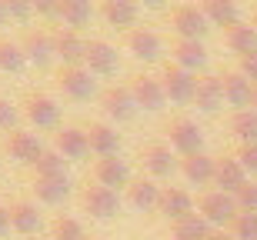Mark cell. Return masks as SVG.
I'll list each match as a JSON object with an SVG mask.
<instances>
[{
	"label": "cell",
	"mask_w": 257,
	"mask_h": 240,
	"mask_svg": "<svg viewBox=\"0 0 257 240\" xmlns=\"http://www.w3.org/2000/svg\"><path fill=\"white\" fill-rule=\"evenodd\" d=\"M171 24L181 40H204V34L210 30V20L204 17L197 4H177L171 10Z\"/></svg>",
	"instance_id": "4"
},
{
	"label": "cell",
	"mask_w": 257,
	"mask_h": 240,
	"mask_svg": "<svg viewBox=\"0 0 257 240\" xmlns=\"http://www.w3.org/2000/svg\"><path fill=\"white\" fill-rule=\"evenodd\" d=\"M57 7L60 0H34V14H40V17H57Z\"/></svg>",
	"instance_id": "43"
},
{
	"label": "cell",
	"mask_w": 257,
	"mask_h": 240,
	"mask_svg": "<svg viewBox=\"0 0 257 240\" xmlns=\"http://www.w3.org/2000/svg\"><path fill=\"white\" fill-rule=\"evenodd\" d=\"M7 154L14 157L17 163H37L44 157V144H40L37 134H30V130H10L7 137Z\"/></svg>",
	"instance_id": "11"
},
{
	"label": "cell",
	"mask_w": 257,
	"mask_h": 240,
	"mask_svg": "<svg viewBox=\"0 0 257 240\" xmlns=\"http://www.w3.org/2000/svg\"><path fill=\"white\" fill-rule=\"evenodd\" d=\"M90 14H94L90 0H60V7H57V17L64 20L70 30L84 27L87 20H90Z\"/></svg>",
	"instance_id": "32"
},
{
	"label": "cell",
	"mask_w": 257,
	"mask_h": 240,
	"mask_svg": "<svg viewBox=\"0 0 257 240\" xmlns=\"http://www.w3.org/2000/svg\"><path fill=\"white\" fill-rule=\"evenodd\" d=\"M24 114H27V120L37 130H50V127H57L60 120V107L54 97L47 94H27L24 97Z\"/></svg>",
	"instance_id": "9"
},
{
	"label": "cell",
	"mask_w": 257,
	"mask_h": 240,
	"mask_svg": "<svg viewBox=\"0 0 257 240\" xmlns=\"http://www.w3.org/2000/svg\"><path fill=\"white\" fill-rule=\"evenodd\" d=\"M34 167H37V177H67V157L57 150H44V157Z\"/></svg>",
	"instance_id": "35"
},
{
	"label": "cell",
	"mask_w": 257,
	"mask_h": 240,
	"mask_svg": "<svg viewBox=\"0 0 257 240\" xmlns=\"http://www.w3.org/2000/svg\"><path fill=\"white\" fill-rule=\"evenodd\" d=\"M7 20V4H0V24Z\"/></svg>",
	"instance_id": "46"
},
{
	"label": "cell",
	"mask_w": 257,
	"mask_h": 240,
	"mask_svg": "<svg viewBox=\"0 0 257 240\" xmlns=\"http://www.w3.org/2000/svg\"><path fill=\"white\" fill-rule=\"evenodd\" d=\"M181 173L187 177L191 183L204 187V183H214V173H217V160L207 154H191V157H181Z\"/></svg>",
	"instance_id": "22"
},
{
	"label": "cell",
	"mask_w": 257,
	"mask_h": 240,
	"mask_svg": "<svg viewBox=\"0 0 257 240\" xmlns=\"http://www.w3.org/2000/svg\"><path fill=\"white\" fill-rule=\"evenodd\" d=\"M34 193H37L40 203H64L70 197V180L67 177H37L34 180Z\"/></svg>",
	"instance_id": "26"
},
{
	"label": "cell",
	"mask_w": 257,
	"mask_h": 240,
	"mask_svg": "<svg viewBox=\"0 0 257 240\" xmlns=\"http://www.w3.org/2000/svg\"><path fill=\"white\" fill-rule=\"evenodd\" d=\"M54 44H57V57L64 60V67H80L87 60V40L77 30H54Z\"/></svg>",
	"instance_id": "13"
},
{
	"label": "cell",
	"mask_w": 257,
	"mask_h": 240,
	"mask_svg": "<svg viewBox=\"0 0 257 240\" xmlns=\"http://www.w3.org/2000/svg\"><path fill=\"white\" fill-rule=\"evenodd\" d=\"M94 180L100 183V187H131V170H127V163L120 160V157H97L94 163Z\"/></svg>",
	"instance_id": "14"
},
{
	"label": "cell",
	"mask_w": 257,
	"mask_h": 240,
	"mask_svg": "<svg viewBox=\"0 0 257 240\" xmlns=\"http://www.w3.org/2000/svg\"><path fill=\"white\" fill-rule=\"evenodd\" d=\"M30 60L20 47V40H10V37H0V70H7V74H17L24 70Z\"/></svg>",
	"instance_id": "34"
},
{
	"label": "cell",
	"mask_w": 257,
	"mask_h": 240,
	"mask_svg": "<svg viewBox=\"0 0 257 240\" xmlns=\"http://www.w3.org/2000/svg\"><path fill=\"white\" fill-rule=\"evenodd\" d=\"M167 137H171V147L181 157L204 154V130L194 124L191 117H174L171 124H167Z\"/></svg>",
	"instance_id": "3"
},
{
	"label": "cell",
	"mask_w": 257,
	"mask_h": 240,
	"mask_svg": "<svg viewBox=\"0 0 257 240\" xmlns=\"http://www.w3.org/2000/svg\"><path fill=\"white\" fill-rule=\"evenodd\" d=\"M54 144H57V154H64L67 160H80L90 150V140H87L84 127H60L54 134Z\"/></svg>",
	"instance_id": "19"
},
{
	"label": "cell",
	"mask_w": 257,
	"mask_h": 240,
	"mask_svg": "<svg viewBox=\"0 0 257 240\" xmlns=\"http://www.w3.org/2000/svg\"><path fill=\"white\" fill-rule=\"evenodd\" d=\"M220 104H224V84H220V77H214V74H200L197 87H194V107L214 114Z\"/></svg>",
	"instance_id": "18"
},
{
	"label": "cell",
	"mask_w": 257,
	"mask_h": 240,
	"mask_svg": "<svg viewBox=\"0 0 257 240\" xmlns=\"http://www.w3.org/2000/svg\"><path fill=\"white\" fill-rule=\"evenodd\" d=\"M161 193H164V187H157L151 177H134L131 187H127V200L137 210H157L161 207Z\"/></svg>",
	"instance_id": "20"
},
{
	"label": "cell",
	"mask_w": 257,
	"mask_h": 240,
	"mask_svg": "<svg viewBox=\"0 0 257 240\" xmlns=\"http://www.w3.org/2000/svg\"><path fill=\"white\" fill-rule=\"evenodd\" d=\"M220 84H224V100H227V104H234L237 110H247L250 100H254V84H250L240 70H227V74L220 77Z\"/></svg>",
	"instance_id": "17"
},
{
	"label": "cell",
	"mask_w": 257,
	"mask_h": 240,
	"mask_svg": "<svg viewBox=\"0 0 257 240\" xmlns=\"http://www.w3.org/2000/svg\"><path fill=\"white\" fill-rule=\"evenodd\" d=\"M250 107H254V110H257V84H254V100H250Z\"/></svg>",
	"instance_id": "47"
},
{
	"label": "cell",
	"mask_w": 257,
	"mask_h": 240,
	"mask_svg": "<svg viewBox=\"0 0 257 240\" xmlns=\"http://www.w3.org/2000/svg\"><path fill=\"white\" fill-rule=\"evenodd\" d=\"M237 160H240V167H244L250 177H257V144H244L237 150Z\"/></svg>",
	"instance_id": "40"
},
{
	"label": "cell",
	"mask_w": 257,
	"mask_h": 240,
	"mask_svg": "<svg viewBox=\"0 0 257 240\" xmlns=\"http://www.w3.org/2000/svg\"><path fill=\"white\" fill-rule=\"evenodd\" d=\"M210 240H237V237H234V233H224V230H214Z\"/></svg>",
	"instance_id": "45"
},
{
	"label": "cell",
	"mask_w": 257,
	"mask_h": 240,
	"mask_svg": "<svg viewBox=\"0 0 257 240\" xmlns=\"http://www.w3.org/2000/svg\"><path fill=\"white\" fill-rule=\"evenodd\" d=\"M40 213H37V207L34 203H24V200H17V203H10V227L17 233H37L40 230Z\"/></svg>",
	"instance_id": "29"
},
{
	"label": "cell",
	"mask_w": 257,
	"mask_h": 240,
	"mask_svg": "<svg viewBox=\"0 0 257 240\" xmlns=\"http://www.w3.org/2000/svg\"><path fill=\"white\" fill-rule=\"evenodd\" d=\"M7 230H14V227H10V207L0 203V233H7Z\"/></svg>",
	"instance_id": "44"
},
{
	"label": "cell",
	"mask_w": 257,
	"mask_h": 240,
	"mask_svg": "<svg viewBox=\"0 0 257 240\" xmlns=\"http://www.w3.org/2000/svg\"><path fill=\"white\" fill-rule=\"evenodd\" d=\"M164 90H167V100L174 104H194V87H197V74L184 70L181 64H167L164 67Z\"/></svg>",
	"instance_id": "7"
},
{
	"label": "cell",
	"mask_w": 257,
	"mask_h": 240,
	"mask_svg": "<svg viewBox=\"0 0 257 240\" xmlns=\"http://www.w3.org/2000/svg\"><path fill=\"white\" fill-rule=\"evenodd\" d=\"M200 10H204V17L210 20V27H234V24H240L237 20V4L234 0H204L200 4Z\"/></svg>",
	"instance_id": "27"
},
{
	"label": "cell",
	"mask_w": 257,
	"mask_h": 240,
	"mask_svg": "<svg viewBox=\"0 0 257 240\" xmlns=\"http://www.w3.org/2000/svg\"><path fill=\"white\" fill-rule=\"evenodd\" d=\"M171 54H174V64H181L184 70H197V67H204L207 64V47H204V40H174V47H171Z\"/></svg>",
	"instance_id": "23"
},
{
	"label": "cell",
	"mask_w": 257,
	"mask_h": 240,
	"mask_svg": "<svg viewBox=\"0 0 257 240\" xmlns=\"http://www.w3.org/2000/svg\"><path fill=\"white\" fill-rule=\"evenodd\" d=\"M157 210L167 217V220H181V217H187V213H194V197L184 187H164L161 193V207Z\"/></svg>",
	"instance_id": "21"
},
{
	"label": "cell",
	"mask_w": 257,
	"mask_h": 240,
	"mask_svg": "<svg viewBox=\"0 0 257 240\" xmlns=\"http://www.w3.org/2000/svg\"><path fill=\"white\" fill-rule=\"evenodd\" d=\"M84 64H87L90 74L110 77V74H117V50L107 40H87V60Z\"/></svg>",
	"instance_id": "16"
},
{
	"label": "cell",
	"mask_w": 257,
	"mask_h": 240,
	"mask_svg": "<svg viewBox=\"0 0 257 240\" xmlns=\"http://www.w3.org/2000/svg\"><path fill=\"white\" fill-rule=\"evenodd\" d=\"M197 210H200V217H204L210 227H230V223L237 220L240 207H237V200H234L230 193L210 190V193H204V197H200Z\"/></svg>",
	"instance_id": "1"
},
{
	"label": "cell",
	"mask_w": 257,
	"mask_h": 240,
	"mask_svg": "<svg viewBox=\"0 0 257 240\" xmlns=\"http://www.w3.org/2000/svg\"><path fill=\"white\" fill-rule=\"evenodd\" d=\"M234 200H237L240 210H247V213H257V183H244L237 193H234Z\"/></svg>",
	"instance_id": "38"
},
{
	"label": "cell",
	"mask_w": 257,
	"mask_h": 240,
	"mask_svg": "<svg viewBox=\"0 0 257 240\" xmlns=\"http://www.w3.org/2000/svg\"><path fill=\"white\" fill-rule=\"evenodd\" d=\"M237 70L250 80V84H257V50H250V54H244V57L237 60Z\"/></svg>",
	"instance_id": "41"
},
{
	"label": "cell",
	"mask_w": 257,
	"mask_h": 240,
	"mask_svg": "<svg viewBox=\"0 0 257 240\" xmlns=\"http://www.w3.org/2000/svg\"><path fill=\"white\" fill-rule=\"evenodd\" d=\"M100 104H104V114L110 117V120H117V124H127V120H134L137 117V100H134V90L131 87H107L104 97H100Z\"/></svg>",
	"instance_id": "8"
},
{
	"label": "cell",
	"mask_w": 257,
	"mask_h": 240,
	"mask_svg": "<svg viewBox=\"0 0 257 240\" xmlns=\"http://www.w3.org/2000/svg\"><path fill=\"white\" fill-rule=\"evenodd\" d=\"M227 47L237 50L240 57L244 54H250V50H257V27L254 24H234V27H227Z\"/></svg>",
	"instance_id": "33"
},
{
	"label": "cell",
	"mask_w": 257,
	"mask_h": 240,
	"mask_svg": "<svg viewBox=\"0 0 257 240\" xmlns=\"http://www.w3.org/2000/svg\"><path fill=\"white\" fill-rule=\"evenodd\" d=\"M34 14V4H27V0H10L7 4V17H30Z\"/></svg>",
	"instance_id": "42"
},
{
	"label": "cell",
	"mask_w": 257,
	"mask_h": 240,
	"mask_svg": "<svg viewBox=\"0 0 257 240\" xmlns=\"http://www.w3.org/2000/svg\"><path fill=\"white\" fill-rule=\"evenodd\" d=\"M17 120H20L17 107L10 104L7 97H0V130H17Z\"/></svg>",
	"instance_id": "39"
},
{
	"label": "cell",
	"mask_w": 257,
	"mask_h": 240,
	"mask_svg": "<svg viewBox=\"0 0 257 240\" xmlns=\"http://www.w3.org/2000/svg\"><path fill=\"white\" fill-rule=\"evenodd\" d=\"M87 240H100V237H87Z\"/></svg>",
	"instance_id": "49"
},
{
	"label": "cell",
	"mask_w": 257,
	"mask_h": 240,
	"mask_svg": "<svg viewBox=\"0 0 257 240\" xmlns=\"http://www.w3.org/2000/svg\"><path fill=\"white\" fill-rule=\"evenodd\" d=\"M54 240H87V233L74 217H57L54 220Z\"/></svg>",
	"instance_id": "37"
},
{
	"label": "cell",
	"mask_w": 257,
	"mask_h": 240,
	"mask_svg": "<svg viewBox=\"0 0 257 240\" xmlns=\"http://www.w3.org/2000/svg\"><path fill=\"white\" fill-rule=\"evenodd\" d=\"M100 14L110 27H134L137 20V4L134 0H104L100 4Z\"/></svg>",
	"instance_id": "28"
},
{
	"label": "cell",
	"mask_w": 257,
	"mask_h": 240,
	"mask_svg": "<svg viewBox=\"0 0 257 240\" xmlns=\"http://www.w3.org/2000/svg\"><path fill=\"white\" fill-rule=\"evenodd\" d=\"M230 233H234L237 240H257V213L240 210L237 220L230 223Z\"/></svg>",
	"instance_id": "36"
},
{
	"label": "cell",
	"mask_w": 257,
	"mask_h": 240,
	"mask_svg": "<svg viewBox=\"0 0 257 240\" xmlns=\"http://www.w3.org/2000/svg\"><path fill=\"white\" fill-rule=\"evenodd\" d=\"M127 50L141 60H157L164 54V40L151 27H134V30H127Z\"/></svg>",
	"instance_id": "12"
},
{
	"label": "cell",
	"mask_w": 257,
	"mask_h": 240,
	"mask_svg": "<svg viewBox=\"0 0 257 240\" xmlns=\"http://www.w3.org/2000/svg\"><path fill=\"white\" fill-rule=\"evenodd\" d=\"M131 90H134L137 107H144V110H164V104H167L164 80L154 77V74H137V77L131 80Z\"/></svg>",
	"instance_id": "10"
},
{
	"label": "cell",
	"mask_w": 257,
	"mask_h": 240,
	"mask_svg": "<svg viewBox=\"0 0 257 240\" xmlns=\"http://www.w3.org/2000/svg\"><path fill=\"white\" fill-rule=\"evenodd\" d=\"M250 24H254V27H257V14H254V20H250Z\"/></svg>",
	"instance_id": "48"
},
{
	"label": "cell",
	"mask_w": 257,
	"mask_h": 240,
	"mask_svg": "<svg viewBox=\"0 0 257 240\" xmlns=\"http://www.w3.org/2000/svg\"><path fill=\"white\" fill-rule=\"evenodd\" d=\"M80 207H84V213H90L97 220H110V217H117V210H120V197H117V190H110V187L87 183L84 190H80Z\"/></svg>",
	"instance_id": "2"
},
{
	"label": "cell",
	"mask_w": 257,
	"mask_h": 240,
	"mask_svg": "<svg viewBox=\"0 0 257 240\" xmlns=\"http://www.w3.org/2000/svg\"><path fill=\"white\" fill-rule=\"evenodd\" d=\"M87 140H90V150L97 157H117V150H120V134L107 124H90L87 127Z\"/></svg>",
	"instance_id": "25"
},
{
	"label": "cell",
	"mask_w": 257,
	"mask_h": 240,
	"mask_svg": "<svg viewBox=\"0 0 257 240\" xmlns=\"http://www.w3.org/2000/svg\"><path fill=\"white\" fill-rule=\"evenodd\" d=\"M20 47H24V54H27V60L34 67H47L50 60L57 57L54 30H44V27H27L24 37H20Z\"/></svg>",
	"instance_id": "5"
},
{
	"label": "cell",
	"mask_w": 257,
	"mask_h": 240,
	"mask_svg": "<svg viewBox=\"0 0 257 240\" xmlns=\"http://www.w3.org/2000/svg\"><path fill=\"white\" fill-rule=\"evenodd\" d=\"M244 183H247V170L240 167L237 157H220L217 173H214V187H217L220 193H230V197H234Z\"/></svg>",
	"instance_id": "15"
},
{
	"label": "cell",
	"mask_w": 257,
	"mask_h": 240,
	"mask_svg": "<svg viewBox=\"0 0 257 240\" xmlns=\"http://www.w3.org/2000/svg\"><path fill=\"white\" fill-rule=\"evenodd\" d=\"M230 130H234V137L240 140V147L244 144H257V110L254 107H247V110H234V117H230Z\"/></svg>",
	"instance_id": "31"
},
{
	"label": "cell",
	"mask_w": 257,
	"mask_h": 240,
	"mask_svg": "<svg viewBox=\"0 0 257 240\" xmlns=\"http://www.w3.org/2000/svg\"><path fill=\"white\" fill-rule=\"evenodd\" d=\"M57 87L70 100H90L97 94V80L87 67H60L57 70Z\"/></svg>",
	"instance_id": "6"
},
{
	"label": "cell",
	"mask_w": 257,
	"mask_h": 240,
	"mask_svg": "<svg viewBox=\"0 0 257 240\" xmlns=\"http://www.w3.org/2000/svg\"><path fill=\"white\" fill-rule=\"evenodd\" d=\"M141 163H144V170L151 173V177H167L177 160H174V154H171L167 144H147L141 150Z\"/></svg>",
	"instance_id": "24"
},
{
	"label": "cell",
	"mask_w": 257,
	"mask_h": 240,
	"mask_svg": "<svg viewBox=\"0 0 257 240\" xmlns=\"http://www.w3.org/2000/svg\"><path fill=\"white\" fill-rule=\"evenodd\" d=\"M214 227H210L200 213H187L174 223V240H210Z\"/></svg>",
	"instance_id": "30"
}]
</instances>
